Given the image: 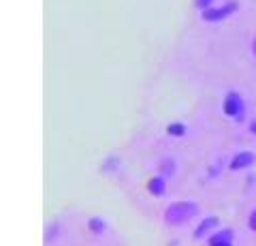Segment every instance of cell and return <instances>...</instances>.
<instances>
[{
    "mask_svg": "<svg viewBox=\"0 0 256 246\" xmlns=\"http://www.w3.org/2000/svg\"><path fill=\"white\" fill-rule=\"evenodd\" d=\"M88 229H90V233L92 235H105L109 231V223H107V218L105 216H90L88 218Z\"/></svg>",
    "mask_w": 256,
    "mask_h": 246,
    "instance_id": "cell-7",
    "label": "cell"
},
{
    "mask_svg": "<svg viewBox=\"0 0 256 246\" xmlns=\"http://www.w3.org/2000/svg\"><path fill=\"white\" fill-rule=\"evenodd\" d=\"M173 167H175V161H173V158H164V161L160 163V176L169 178L171 173H173Z\"/></svg>",
    "mask_w": 256,
    "mask_h": 246,
    "instance_id": "cell-10",
    "label": "cell"
},
{
    "mask_svg": "<svg viewBox=\"0 0 256 246\" xmlns=\"http://www.w3.org/2000/svg\"><path fill=\"white\" fill-rule=\"evenodd\" d=\"M237 9H239L237 0H226V3H222V5H216V7H210V9L201 11V20L207 24H220L224 20H228L233 13H237Z\"/></svg>",
    "mask_w": 256,
    "mask_h": 246,
    "instance_id": "cell-2",
    "label": "cell"
},
{
    "mask_svg": "<svg viewBox=\"0 0 256 246\" xmlns=\"http://www.w3.org/2000/svg\"><path fill=\"white\" fill-rule=\"evenodd\" d=\"M186 124L184 122H171L169 126H166V133L171 135V137H184V135H186Z\"/></svg>",
    "mask_w": 256,
    "mask_h": 246,
    "instance_id": "cell-9",
    "label": "cell"
},
{
    "mask_svg": "<svg viewBox=\"0 0 256 246\" xmlns=\"http://www.w3.org/2000/svg\"><path fill=\"white\" fill-rule=\"evenodd\" d=\"M252 56H254V60H256V35H254V39H252Z\"/></svg>",
    "mask_w": 256,
    "mask_h": 246,
    "instance_id": "cell-13",
    "label": "cell"
},
{
    "mask_svg": "<svg viewBox=\"0 0 256 246\" xmlns=\"http://www.w3.org/2000/svg\"><path fill=\"white\" fill-rule=\"evenodd\" d=\"M166 180H169V178H164V176H160V173H158L156 178H152L148 182V190L154 197H162L166 193Z\"/></svg>",
    "mask_w": 256,
    "mask_h": 246,
    "instance_id": "cell-8",
    "label": "cell"
},
{
    "mask_svg": "<svg viewBox=\"0 0 256 246\" xmlns=\"http://www.w3.org/2000/svg\"><path fill=\"white\" fill-rule=\"evenodd\" d=\"M222 112L230 120H242L244 114H246V101L244 97L239 94V90H228L226 97H224L222 103Z\"/></svg>",
    "mask_w": 256,
    "mask_h": 246,
    "instance_id": "cell-3",
    "label": "cell"
},
{
    "mask_svg": "<svg viewBox=\"0 0 256 246\" xmlns=\"http://www.w3.org/2000/svg\"><path fill=\"white\" fill-rule=\"evenodd\" d=\"M250 133H254V135H256V120H252V122H250Z\"/></svg>",
    "mask_w": 256,
    "mask_h": 246,
    "instance_id": "cell-14",
    "label": "cell"
},
{
    "mask_svg": "<svg viewBox=\"0 0 256 246\" xmlns=\"http://www.w3.org/2000/svg\"><path fill=\"white\" fill-rule=\"evenodd\" d=\"M256 165V154L252 150H242V152H237L233 158L228 161V169L230 171H242V169H250Z\"/></svg>",
    "mask_w": 256,
    "mask_h": 246,
    "instance_id": "cell-4",
    "label": "cell"
},
{
    "mask_svg": "<svg viewBox=\"0 0 256 246\" xmlns=\"http://www.w3.org/2000/svg\"><path fill=\"white\" fill-rule=\"evenodd\" d=\"M216 3V0H194V5H196V9L198 11H205V9H210V7Z\"/></svg>",
    "mask_w": 256,
    "mask_h": 246,
    "instance_id": "cell-11",
    "label": "cell"
},
{
    "mask_svg": "<svg viewBox=\"0 0 256 246\" xmlns=\"http://www.w3.org/2000/svg\"><path fill=\"white\" fill-rule=\"evenodd\" d=\"M248 227H250L252 231L256 233V208L250 212V216H248Z\"/></svg>",
    "mask_w": 256,
    "mask_h": 246,
    "instance_id": "cell-12",
    "label": "cell"
},
{
    "mask_svg": "<svg viewBox=\"0 0 256 246\" xmlns=\"http://www.w3.org/2000/svg\"><path fill=\"white\" fill-rule=\"evenodd\" d=\"M198 214V203L196 201H186V199H180V201H173L166 205L164 210V223L171 225V227H180V225H186L190 223Z\"/></svg>",
    "mask_w": 256,
    "mask_h": 246,
    "instance_id": "cell-1",
    "label": "cell"
},
{
    "mask_svg": "<svg viewBox=\"0 0 256 246\" xmlns=\"http://www.w3.org/2000/svg\"><path fill=\"white\" fill-rule=\"evenodd\" d=\"M210 246H235V231L233 229H216L207 240Z\"/></svg>",
    "mask_w": 256,
    "mask_h": 246,
    "instance_id": "cell-5",
    "label": "cell"
},
{
    "mask_svg": "<svg viewBox=\"0 0 256 246\" xmlns=\"http://www.w3.org/2000/svg\"><path fill=\"white\" fill-rule=\"evenodd\" d=\"M220 225V218L218 216H207L201 220V225H198L194 229V237L196 240H201V237H207V235H212L214 233V229Z\"/></svg>",
    "mask_w": 256,
    "mask_h": 246,
    "instance_id": "cell-6",
    "label": "cell"
}]
</instances>
